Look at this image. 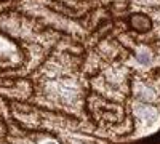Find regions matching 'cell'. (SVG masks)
<instances>
[{
  "instance_id": "6da1fadb",
  "label": "cell",
  "mask_w": 160,
  "mask_h": 144,
  "mask_svg": "<svg viewBox=\"0 0 160 144\" xmlns=\"http://www.w3.org/2000/svg\"><path fill=\"white\" fill-rule=\"evenodd\" d=\"M149 58H151V55L148 53V50L141 48V50L138 51V61H139L141 64H148V62H149Z\"/></svg>"
},
{
  "instance_id": "7a4b0ae2",
  "label": "cell",
  "mask_w": 160,
  "mask_h": 144,
  "mask_svg": "<svg viewBox=\"0 0 160 144\" xmlns=\"http://www.w3.org/2000/svg\"><path fill=\"white\" fill-rule=\"evenodd\" d=\"M42 144H58L56 141H45V142H42Z\"/></svg>"
}]
</instances>
